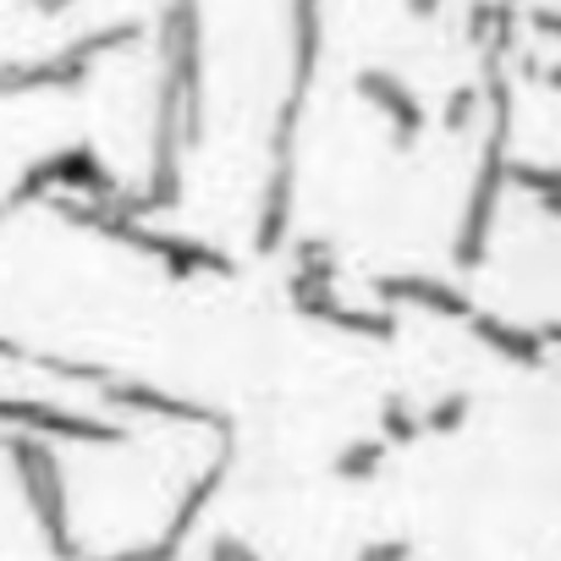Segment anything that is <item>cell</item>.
Here are the masks:
<instances>
[{
    "instance_id": "8992f818",
    "label": "cell",
    "mask_w": 561,
    "mask_h": 561,
    "mask_svg": "<svg viewBox=\"0 0 561 561\" xmlns=\"http://www.w3.org/2000/svg\"><path fill=\"white\" fill-rule=\"evenodd\" d=\"M550 83H556V89H561V67H556V72H550Z\"/></svg>"
},
{
    "instance_id": "277c9868",
    "label": "cell",
    "mask_w": 561,
    "mask_h": 561,
    "mask_svg": "<svg viewBox=\"0 0 561 561\" xmlns=\"http://www.w3.org/2000/svg\"><path fill=\"white\" fill-rule=\"evenodd\" d=\"M462 413H468V397H451V402H440V408L424 413V430H457Z\"/></svg>"
},
{
    "instance_id": "5b68a950",
    "label": "cell",
    "mask_w": 561,
    "mask_h": 561,
    "mask_svg": "<svg viewBox=\"0 0 561 561\" xmlns=\"http://www.w3.org/2000/svg\"><path fill=\"white\" fill-rule=\"evenodd\" d=\"M209 561H259L242 539H215V550H209Z\"/></svg>"
},
{
    "instance_id": "6da1fadb",
    "label": "cell",
    "mask_w": 561,
    "mask_h": 561,
    "mask_svg": "<svg viewBox=\"0 0 561 561\" xmlns=\"http://www.w3.org/2000/svg\"><path fill=\"white\" fill-rule=\"evenodd\" d=\"M358 94L397 127L391 133V144L397 149H413L419 138H424V127H430V116H424V100L397 78V72H358Z\"/></svg>"
},
{
    "instance_id": "3957f363",
    "label": "cell",
    "mask_w": 561,
    "mask_h": 561,
    "mask_svg": "<svg viewBox=\"0 0 561 561\" xmlns=\"http://www.w3.org/2000/svg\"><path fill=\"white\" fill-rule=\"evenodd\" d=\"M380 451H386V440H369V446H353V451L342 457V473H353V479H369V473L380 468Z\"/></svg>"
},
{
    "instance_id": "7a4b0ae2",
    "label": "cell",
    "mask_w": 561,
    "mask_h": 561,
    "mask_svg": "<svg viewBox=\"0 0 561 561\" xmlns=\"http://www.w3.org/2000/svg\"><path fill=\"white\" fill-rule=\"evenodd\" d=\"M468 331L479 336V342H490L501 358H512V364H545V342H539V331H523V325H512V320H495V314H484V309H473V320H468Z\"/></svg>"
}]
</instances>
